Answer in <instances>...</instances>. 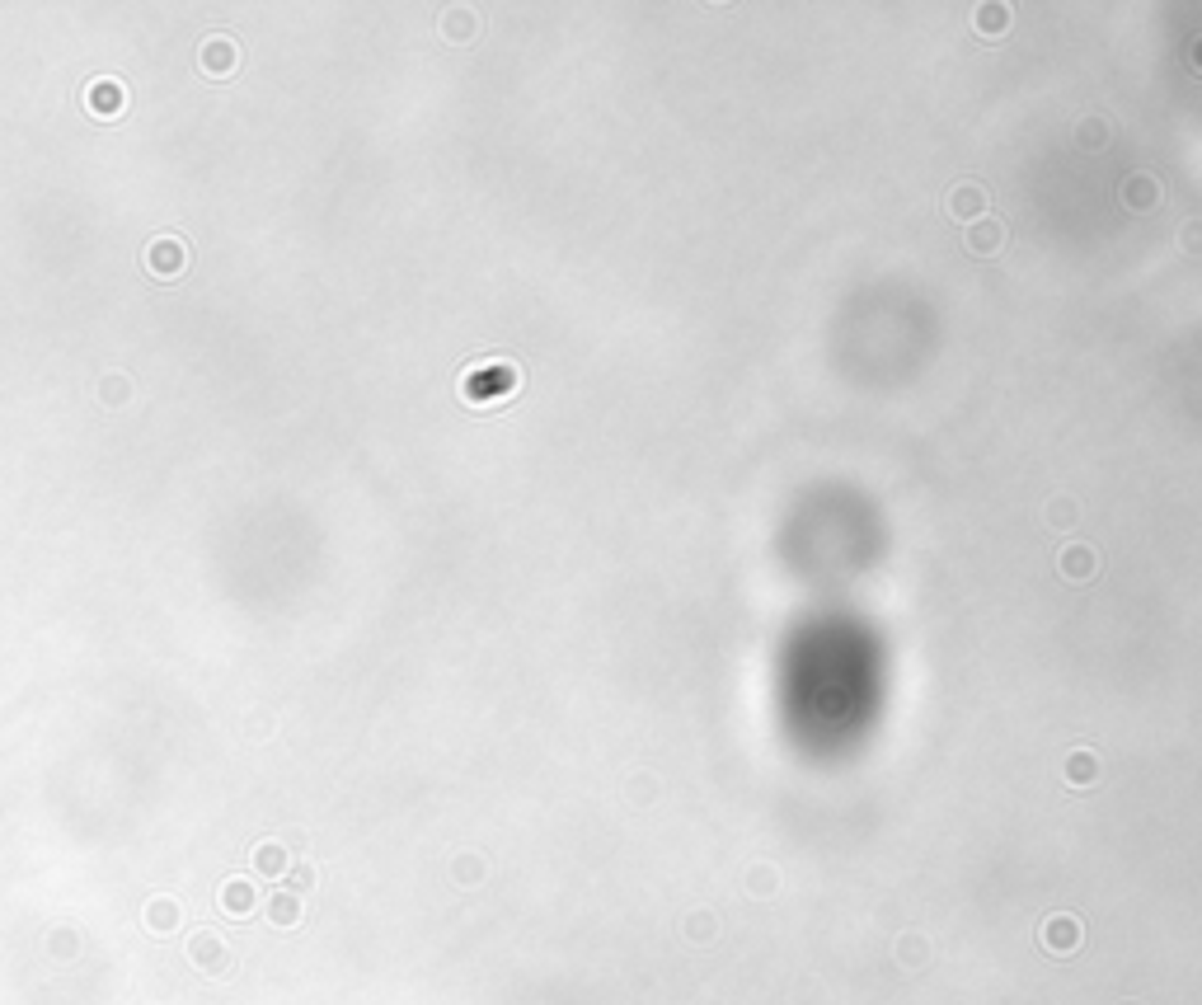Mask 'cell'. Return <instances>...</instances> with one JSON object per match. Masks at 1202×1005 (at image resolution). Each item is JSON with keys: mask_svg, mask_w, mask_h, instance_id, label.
I'll return each mask as SVG.
<instances>
[{"mask_svg": "<svg viewBox=\"0 0 1202 1005\" xmlns=\"http://www.w3.org/2000/svg\"><path fill=\"white\" fill-rule=\"evenodd\" d=\"M221 907H226V912H235V916H245L249 907H254V888H249L245 879H231L226 888H221Z\"/></svg>", "mask_w": 1202, "mask_h": 1005, "instance_id": "cell-7", "label": "cell"}, {"mask_svg": "<svg viewBox=\"0 0 1202 1005\" xmlns=\"http://www.w3.org/2000/svg\"><path fill=\"white\" fill-rule=\"evenodd\" d=\"M188 954L207 968V973H221L226 968V944L216 940L212 930H202V935H193V944H188Z\"/></svg>", "mask_w": 1202, "mask_h": 1005, "instance_id": "cell-5", "label": "cell"}, {"mask_svg": "<svg viewBox=\"0 0 1202 1005\" xmlns=\"http://www.w3.org/2000/svg\"><path fill=\"white\" fill-rule=\"evenodd\" d=\"M198 66L216 80L235 76V66H240V43H235L231 33H207L202 47H198Z\"/></svg>", "mask_w": 1202, "mask_h": 1005, "instance_id": "cell-2", "label": "cell"}, {"mask_svg": "<svg viewBox=\"0 0 1202 1005\" xmlns=\"http://www.w3.org/2000/svg\"><path fill=\"white\" fill-rule=\"evenodd\" d=\"M447 33H451V38H465V33H475V24H470V15H451L447 19Z\"/></svg>", "mask_w": 1202, "mask_h": 1005, "instance_id": "cell-11", "label": "cell"}, {"mask_svg": "<svg viewBox=\"0 0 1202 1005\" xmlns=\"http://www.w3.org/2000/svg\"><path fill=\"white\" fill-rule=\"evenodd\" d=\"M292 883H296V888H310V883H315V869L301 865V869H296V879H292Z\"/></svg>", "mask_w": 1202, "mask_h": 1005, "instance_id": "cell-12", "label": "cell"}, {"mask_svg": "<svg viewBox=\"0 0 1202 1005\" xmlns=\"http://www.w3.org/2000/svg\"><path fill=\"white\" fill-rule=\"evenodd\" d=\"M141 263H146V273H151V278L174 282L188 268V263H193V249H188L179 235H155L151 245L141 249Z\"/></svg>", "mask_w": 1202, "mask_h": 1005, "instance_id": "cell-1", "label": "cell"}, {"mask_svg": "<svg viewBox=\"0 0 1202 1005\" xmlns=\"http://www.w3.org/2000/svg\"><path fill=\"white\" fill-rule=\"evenodd\" d=\"M174 916H179V907H174L170 897H155V902H146V926H151V930H170Z\"/></svg>", "mask_w": 1202, "mask_h": 1005, "instance_id": "cell-9", "label": "cell"}, {"mask_svg": "<svg viewBox=\"0 0 1202 1005\" xmlns=\"http://www.w3.org/2000/svg\"><path fill=\"white\" fill-rule=\"evenodd\" d=\"M80 99H85V109H90L94 118H118V113L127 109V85L118 76H94Z\"/></svg>", "mask_w": 1202, "mask_h": 1005, "instance_id": "cell-4", "label": "cell"}, {"mask_svg": "<svg viewBox=\"0 0 1202 1005\" xmlns=\"http://www.w3.org/2000/svg\"><path fill=\"white\" fill-rule=\"evenodd\" d=\"M268 916H273L278 926H296V921H301V897H296V893H278L273 902H268Z\"/></svg>", "mask_w": 1202, "mask_h": 1005, "instance_id": "cell-8", "label": "cell"}, {"mask_svg": "<svg viewBox=\"0 0 1202 1005\" xmlns=\"http://www.w3.org/2000/svg\"><path fill=\"white\" fill-rule=\"evenodd\" d=\"M282 860H287V855H282L278 841H263L259 851H254V869H263V874H282Z\"/></svg>", "mask_w": 1202, "mask_h": 1005, "instance_id": "cell-10", "label": "cell"}, {"mask_svg": "<svg viewBox=\"0 0 1202 1005\" xmlns=\"http://www.w3.org/2000/svg\"><path fill=\"white\" fill-rule=\"evenodd\" d=\"M132 400V381H127L123 372H104L99 376V404L104 409H118V404Z\"/></svg>", "mask_w": 1202, "mask_h": 1005, "instance_id": "cell-6", "label": "cell"}, {"mask_svg": "<svg viewBox=\"0 0 1202 1005\" xmlns=\"http://www.w3.org/2000/svg\"><path fill=\"white\" fill-rule=\"evenodd\" d=\"M517 386V372L512 367H503V362H494V367H479V372H470L461 381L465 400L470 404H489L494 395H508V390Z\"/></svg>", "mask_w": 1202, "mask_h": 1005, "instance_id": "cell-3", "label": "cell"}]
</instances>
